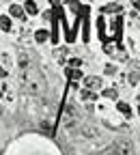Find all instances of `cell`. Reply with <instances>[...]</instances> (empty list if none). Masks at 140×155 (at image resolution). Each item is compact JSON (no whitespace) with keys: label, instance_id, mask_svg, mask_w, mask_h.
Masks as SVG:
<instances>
[{"label":"cell","instance_id":"1","mask_svg":"<svg viewBox=\"0 0 140 155\" xmlns=\"http://www.w3.org/2000/svg\"><path fill=\"white\" fill-rule=\"evenodd\" d=\"M24 84H26V88H28L32 95L41 93V86H43V82H41V75H39V73H35V71H28V75L24 78Z\"/></svg>","mask_w":140,"mask_h":155},{"label":"cell","instance_id":"2","mask_svg":"<svg viewBox=\"0 0 140 155\" xmlns=\"http://www.w3.org/2000/svg\"><path fill=\"white\" fill-rule=\"evenodd\" d=\"M99 155H132V144L129 142H116L112 144L110 149H106L104 153H99Z\"/></svg>","mask_w":140,"mask_h":155},{"label":"cell","instance_id":"3","mask_svg":"<svg viewBox=\"0 0 140 155\" xmlns=\"http://www.w3.org/2000/svg\"><path fill=\"white\" fill-rule=\"evenodd\" d=\"M84 86H86L88 91L99 88V86H102V80H99V78H95V75H88V78H84Z\"/></svg>","mask_w":140,"mask_h":155},{"label":"cell","instance_id":"4","mask_svg":"<svg viewBox=\"0 0 140 155\" xmlns=\"http://www.w3.org/2000/svg\"><path fill=\"white\" fill-rule=\"evenodd\" d=\"M65 73L69 80H82V71L80 69H65Z\"/></svg>","mask_w":140,"mask_h":155},{"label":"cell","instance_id":"5","mask_svg":"<svg viewBox=\"0 0 140 155\" xmlns=\"http://www.w3.org/2000/svg\"><path fill=\"white\" fill-rule=\"evenodd\" d=\"M9 11H11V15L17 17V19H22V17H24V9H22V7H17V5H11Z\"/></svg>","mask_w":140,"mask_h":155},{"label":"cell","instance_id":"6","mask_svg":"<svg viewBox=\"0 0 140 155\" xmlns=\"http://www.w3.org/2000/svg\"><path fill=\"white\" fill-rule=\"evenodd\" d=\"M116 108H118V112H123L125 116H132V108H129L125 101H118V104H116Z\"/></svg>","mask_w":140,"mask_h":155},{"label":"cell","instance_id":"7","mask_svg":"<svg viewBox=\"0 0 140 155\" xmlns=\"http://www.w3.org/2000/svg\"><path fill=\"white\" fill-rule=\"evenodd\" d=\"M80 97H82L84 101H93V99H97V95H93V93H91L88 88H84L82 93H80Z\"/></svg>","mask_w":140,"mask_h":155},{"label":"cell","instance_id":"8","mask_svg":"<svg viewBox=\"0 0 140 155\" xmlns=\"http://www.w3.org/2000/svg\"><path fill=\"white\" fill-rule=\"evenodd\" d=\"M0 28L2 30H11V19L5 15V17H0Z\"/></svg>","mask_w":140,"mask_h":155},{"label":"cell","instance_id":"9","mask_svg":"<svg viewBox=\"0 0 140 155\" xmlns=\"http://www.w3.org/2000/svg\"><path fill=\"white\" fill-rule=\"evenodd\" d=\"M24 11H28V15H35L37 13V5L32 2V0H26V9Z\"/></svg>","mask_w":140,"mask_h":155},{"label":"cell","instance_id":"10","mask_svg":"<svg viewBox=\"0 0 140 155\" xmlns=\"http://www.w3.org/2000/svg\"><path fill=\"white\" fill-rule=\"evenodd\" d=\"M35 39L39 43H43V41H48V30H39L37 35H35Z\"/></svg>","mask_w":140,"mask_h":155},{"label":"cell","instance_id":"11","mask_svg":"<svg viewBox=\"0 0 140 155\" xmlns=\"http://www.w3.org/2000/svg\"><path fill=\"white\" fill-rule=\"evenodd\" d=\"M104 97H108V99H114V97H116V91H114V88H108V91H104Z\"/></svg>","mask_w":140,"mask_h":155},{"label":"cell","instance_id":"12","mask_svg":"<svg viewBox=\"0 0 140 155\" xmlns=\"http://www.w3.org/2000/svg\"><path fill=\"white\" fill-rule=\"evenodd\" d=\"M129 84H138V71H134V73H129Z\"/></svg>","mask_w":140,"mask_h":155},{"label":"cell","instance_id":"13","mask_svg":"<svg viewBox=\"0 0 140 155\" xmlns=\"http://www.w3.org/2000/svg\"><path fill=\"white\" fill-rule=\"evenodd\" d=\"M104 11H106V13H118V11H121V7H116V5H114V7H106Z\"/></svg>","mask_w":140,"mask_h":155},{"label":"cell","instance_id":"14","mask_svg":"<svg viewBox=\"0 0 140 155\" xmlns=\"http://www.w3.org/2000/svg\"><path fill=\"white\" fill-rule=\"evenodd\" d=\"M71 67L80 69V67H82V61H80V58H73V61H71Z\"/></svg>","mask_w":140,"mask_h":155},{"label":"cell","instance_id":"15","mask_svg":"<svg viewBox=\"0 0 140 155\" xmlns=\"http://www.w3.org/2000/svg\"><path fill=\"white\" fill-rule=\"evenodd\" d=\"M114 71H116V69H114L112 65H108V67H106V73H114Z\"/></svg>","mask_w":140,"mask_h":155},{"label":"cell","instance_id":"16","mask_svg":"<svg viewBox=\"0 0 140 155\" xmlns=\"http://www.w3.org/2000/svg\"><path fill=\"white\" fill-rule=\"evenodd\" d=\"M0 78H7V69L5 67H0Z\"/></svg>","mask_w":140,"mask_h":155},{"label":"cell","instance_id":"17","mask_svg":"<svg viewBox=\"0 0 140 155\" xmlns=\"http://www.w3.org/2000/svg\"><path fill=\"white\" fill-rule=\"evenodd\" d=\"M0 114H2V108H0Z\"/></svg>","mask_w":140,"mask_h":155}]
</instances>
